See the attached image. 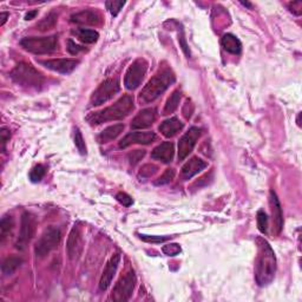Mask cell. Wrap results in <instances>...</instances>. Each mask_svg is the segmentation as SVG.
<instances>
[{
  "label": "cell",
  "mask_w": 302,
  "mask_h": 302,
  "mask_svg": "<svg viewBox=\"0 0 302 302\" xmlns=\"http://www.w3.org/2000/svg\"><path fill=\"white\" fill-rule=\"evenodd\" d=\"M202 130L198 129L196 126L190 127L186 134L183 135L179 142V159L183 161L184 158H187L191 151L194 150L195 145H196L198 138L201 137Z\"/></svg>",
  "instance_id": "obj_11"
},
{
  "label": "cell",
  "mask_w": 302,
  "mask_h": 302,
  "mask_svg": "<svg viewBox=\"0 0 302 302\" xmlns=\"http://www.w3.org/2000/svg\"><path fill=\"white\" fill-rule=\"evenodd\" d=\"M37 11H31V12H28V13H26V16H25V19L26 20H31V19H33V18L37 16Z\"/></svg>",
  "instance_id": "obj_43"
},
{
  "label": "cell",
  "mask_w": 302,
  "mask_h": 302,
  "mask_svg": "<svg viewBox=\"0 0 302 302\" xmlns=\"http://www.w3.org/2000/svg\"><path fill=\"white\" fill-rule=\"evenodd\" d=\"M119 92V81L116 78H110L103 81L91 96V105L99 106L109 102Z\"/></svg>",
  "instance_id": "obj_9"
},
{
  "label": "cell",
  "mask_w": 302,
  "mask_h": 302,
  "mask_svg": "<svg viewBox=\"0 0 302 302\" xmlns=\"http://www.w3.org/2000/svg\"><path fill=\"white\" fill-rule=\"evenodd\" d=\"M105 5L106 9L110 11V13H111L112 16H117V14L119 13V11L122 10V7L125 5V3L118 2V0H110V2L105 3Z\"/></svg>",
  "instance_id": "obj_32"
},
{
  "label": "cell",
  "mask_w": 302,
  "mask_h": 302,
  "mask_svg": "<svg viewBox=\"0 0 302 302\" xmlns=\"http://www.w3.org/2000/svg\"><path fill=\"white\" fill-rule=\"evenodd\" d=\"M256 242L257 256L255 261V279H256L258 286L265 287L274 280L276 273V257L271 244L265 239L258 237Z\"/></svg>",
  "instance_id": "obj_1"
},
{
  "label": "cell",
  "mask_w": 302,
  "mask_h": 302,
  "mask_svg": "<svg viewBox=\"0 0 302 302\" xmlns=\"http://www.w3.org/2000/svg\"><path fill=\"white\" fill-rule=\"evenodd\" d=\"M11 78L17 84L23 85L26 88L38 89L41 87L44 77L34 66L28 63H20L11 71Z\"/></svg>",
  "instance_id": "obj_4"
},
{
  "label": "cell",
  "mask_w": 302,
  "mask_h": 302,
  "mask_svg": "<svg viewBox=\"0 0 302 302\" xmlns=\"http://www.w3.org/2000/svg\"><path fill=\"white\" fill-rule=\"evenodd\" d=\"M45 174H46L45 166L41 164H38L31 170L30 180L32 181V182H39V181H41L42 177L45 176Z\"/></svg>",
  "instance_id": "obj_29"
},
{
  "label": "cell",
  "mask_w": 302,
  "mask_h": 302,
  "mask_svg": "<svg viewBox=\"0 0 302 302\" xmlns=\"http://www.w3.org/2000/svg\"><path fill=\"white\" fill-rule=\"evenodd\" d=\"M145 156V151L144 150H135L129 154V161L133 165H136L138 162L141 161Z\"/></svg>",
  "instance_id": "obj_36"
},
{
  "label": "cell",
  "mask_w": 302,
  "mask_h": 302,
  "mask_svg": "<svg viewBox=\"0 0 302 302\" xmlns=\"http://www.w3.org/2000/svg\"><path fill=\"white\" fill-rule=\"evenodd\" d=\"M60 239H62V233H60L59 228H57V227H49L48 229L44 230V233L41 234V236L35 242V255L40 258L48 256L52 250H55L58 247Z\"/></svg>",
  "instance_id": "obj_5"
},
{
  "label": "cell",
  "mask_w": 302,
  "mask_h": 302,
  "mask_svg": "<svg viewBox=\"0 0 302 302\" xmlns=\"http://www.w3.org/2000/svg\"><path fill=\"white\" fill-rule=\"evenodd\" d=\"M7 17H9V13H6V12H3L2 14H0V18H2V21H0V25H3L6 23V20H7Z\"/></svg>",
  "instance_id": "obj_44"
},
{
  "label": "cell",
  "mask_w": 302,
  "mask_h": 302,
  "mask_svg": "<svg viewBox=\"0 0 302 302\" xmlns=\"http://www.w3.org/2000/svg\"><path fill=\"white\" fill-rule=\"evenodd\" d=\"M120 262V255L115 254L112 255L111 258L106 264L104 271H103V274L101 276V280H99V288L101 290H106L111 285L113 276H115L117 268H118Z\"/></svg>",
  "instance_id": "obj_13"
},
{
  "label": "cell",
  "mask_w": 302,
  "mask_h": 302,
  "mask_svg": "<svg viewBox=\"0 0 302 302\" xmlns=\"http://www.w3.org/2000/svg\"><path fill=\"white\" fill-rule=\"evenodd\" d=\"M0 137H2V149H3V151H5L6 143L10 141V138H11L10 130H7L6 127H2V130H0Z\"/></svg>",
  "instance_id": "obj_39"
},
{
  "label": "cell",
  "mask_w": 302,
  "mask_h": 302,
  "mask_svg": "<svg viewBox=\"0 0 302 302\" xmlns=\"http://www.w3.org/2000/svg\"><path fill=\"white\" fill-rule=\"evenodd\" d=\"M71 21L78 25H90V26H95L101 23V17L97 12L90 10L81 11V12L74 13L71 16Z\"/></svg>",
  "instance_id": "obj_18"
},
{
  "label": "cell",
  "mask_w": 302,
  "mask_h": 302,
  "mask_svg": "<svg viewBox=\"0 0 302 302\" xmlns=\"http://www.w3.org/2000/svg\"><path fill=\"white\" fill-rule=\"evenodd\" d=\"M23 264V258L19 256H9L2 265V271L5 275H12Z\"/></svg>",
  "instance_id": "obj_24"
},
{
  "label": "cell",
  "mask_w": 302,
  "mask_h": 302,
  "mask_svg": "<svg viewBox=\"0 0 302 302\" xmlns=\"http://www.w3.org/2000/svg\"><path fill=\"white\" fill-rule=\"evenodd\" d=\"M123 130H124V124H115V125L106 127V129L103 130L102 133L98 135V142L103 144L116 140V138L123 133Z\"/></svg>",
  "instance_id": "obj_22"
},
{
  "label": "cell",
  "mask_w": 302,
  "mask_h": 302,
  "mask_svg": "<svg viewBox=\"0 0 302 302\" xmlns=\"http://www.w3.org/2000/svg\"><path fill=\"white\" fill-rule=\"evenodd\" d=\"M257 227H258V230H260L261 233H267V229H268V218L267 215H266L265 211L260 210L257 212Z\"/></svg>",
  "instance_id": "obj_34"
},
{
  "label": "cell",
  "mask_w": 302,
  "mask_h": 302,
  "mask_svg": "<svg viewBox=\"0 0 302 302\" xmlns=\"http://www.w3.org/2000/svg\"><path fill=\"white\" fill-rule=\"evenodd\" d=\"M20 45L28 52L35 55H46L52 53L58 49V37L50 35V37H30L24 38L20 41Z\"/></svg>",
  "instance_id": "obj_6"
},
{
  "label": "cell",
  "mask_w": 302,
  "mask_h": 302,
  "mask_svg": "<svg viewBox=\"0 0 302 302\" xmlns=\"http://www.w3.org/2000/svg\"><path fill=\"white\" fill-rule=\"evenodd\" d=\"M35 229H37V220L30 212H24L20 221L19 236L16 242L17 249L24 250L28 246V243L33 239Z\"/></svg>",
  "instance_id": "obj_8"
},
{
  "label": "cell",
  "mask_w": 302,
  "mask_h": 302,
  "mask_svg": "<svg viewBox=\"0 0 302 302\" xmlns=\"http://www.w3.org/2000/svg\"><path fill=\"white\" fill-rule=\"evenodd\" d=\"M174 177H175V170L166 169L165 171L158 177L157 181L155 182V184L156 186H164V184H168L171 182V181L174 180Z\"/></svg>",
  "instance_id": "obj_30"
},
{
  "label": "cell",
  "mask_w": 302,
  "mask_h": 302,
  "mask_svg": "<svg viewBox=\"0 0 302 302\" xmlns=\"http://www.w3.org/2000/svg\"><path fill=\"white\" fill-rule=\"evenodd\" d=\"M57 18L58 17H57V14L55 12H50L49 14H46V16L42 18L37 25H35V28L40 32L52 30L57 24Z\"/></svg>",
  "instance_id": "obj_27"
},
{
  "label": "cell",
  "mask_w": 302,
  "mask_h": 302,
  "mask_svg": "<svg viewBox=\"0 0 302 302\" xmlns=\"http://www.w3.org/2000/svg\"><path fill=\"white\" fill-rule=\"evenodd\" d=\"M76 34L78 39L81 42H85V44H92V42L97 41L99 38L97 31L89 30V28H79V30H77Z\"/></svg>",
  "instance_id": "obj_28"
},
{
  "label": "cell",
  "mask_w": 302,
  "mask_h": 302,
  "mask_svg": "<svg viewBox=\"0 0 302 302\" xmlns=\"http://www.w3.org/2000/svg\"><path fill=\"white\" fill-rule=\"evenodd\" d=\"M174 154H175L174 144L171 142H164L154 149V151L151 152V157L163 163H170L174 158Z\"/></svg>",
  "instance_id": "obj_20"
},
{
  "label": "cell",
  "mask_w": 302,
  "mask_h": 302,
  "mask_svg": "<svg viewBox=\"0 0 302 302\" xmlns=\"http://www.w3.org/2000/svg\"><path fill=\"white\" fill-rule=\"evenodd\" d=\"M141 239L147 241V242H163V241H166L169 237H161V236H148V235H141Z\"/></svg>",
  "instance_id": "obj_40"
},
{
  "label": "cell",
  "mask_w": 302,
  "mask_h": 302,
  "mask_svg": "<svg viewBox=\"0 0 302 302\" xmlns=\"http://www.w3.org/2000/svg\"><path fill=\"white\" fill-rule=\"evenodd\" d=\"M208 166V163L203 161V159L198 157H193L190 161H188L182 168V176L183 179L189 180L195 175H197L198 172H201L202 170H204Z\"/></svg>",
  "instance_id": "obj_19"
},
{
  "label": "cell",
  "mask_w": 302,
  "mask_h": 302,
  "mask_svg": "<svg viewBox=\"0 0 302 302\" xmlns=\"http://www.w3.org/2000/svg\"><path fill=\"white\" fill-rule=\"evenodd\" d=\"M179 41H180V45L182 46V50L184 51V53H186V56L190 57V51H189V49H188V44H187L186 38H184L183 34H181V37L179 38Z\"/></svg>",
  "instance_id": "obj_42"
},
{
  "label": "cell",
  "mask_w": 302,
  "mask_h": 302,
  "mask_svg": "<svg viewBox=\"0 0 302 302\" xmlns=\"http://www.w3.org/2000/svg\"><path fill=\"white\" fill-rule=\"evenodd\" d=\"M271 209H272V216H273V225H274V233L280 234L283 227V215H282V209L281 204H280V201L278 196L274 191H271Z\"/></svg>",
  "instance_id": "obj_17"
},
{
  "label": "cell",
  "mask_w": 302,
  "mask_h": 302,
  "mask_svg": "<svg viewBox=\"0 0 302 302\" xmlns=\"http://www.w3.org/2000/svg\"><path fill=\"white\" fill-rule=\"evenodd\" d=\"M156 120V110L154 108L143 109L142 111L137 113L131 122V127L133 129H147L151 126Z\"/></svg>",
  "instance_id": "obj_16"
},
{
  "label": "cell",
  "mask_w": 302,
  "mask_h": 302,
  "mask_svg": "<svg viewBox=\"0 0 302 302\" xmlns=\"http://www.w3.org/2000/svg\"><path fill=\"white\" fill-rule=\"evenodd\" d=\"M289 9L293 13H295L296 16H300L302 12V3L301 2H294L289 4Z\"/></svg>",
  "instance_id": "obj_41"
},
{
  "label": "cell",
  "mask_w": 302,
  "mask_h": 302,
  "mask_svg": "<svg viewBox=\"0 0 302 302\" xmlns=\"http://www.w3.org/2000/svg\"><path fill=\"white\" fill-rule=\"evenodd\" d=\"M117 201L119 202V203H122L124 207H130L131 204H133V198H131L129 195L125 194V193H119L117 194Z\"/></svg>",
  "instance_id": "obj_37"
},
{
  "label": "cell",
  "mask_w": 302,
  "mask_h": 302,
  "mask_svg": "<svg viewBox=\"0 0 302 302\" xmlns=\"http://www.w3.org/2000/svg\"><path fill=\"white\" fill-rule=\"evenodd\" d=\"M41 65H44L48 69L56 71L59 73H70L76 69V66L79 62L76 59H50L40 62Z\"/></svg>",
  "instance_id": "obj_14"
},
{
  "label": "cell",
  "mask_w": 302,
  "mask_h": 302,
  "mask_svg": "<svg viewBox=\"0 0 302 302\" xmlns=\"http://www.w3.org/2000/svg\"><path fill=\"white\" fill-rule=\"evenodd\" d=\"M156 140L155 133H130L119 142V148L125 149L133 144H150Z\"/></svg>",
  "instance_id": "obj_15"
},
{
  "label": "cell",
  "mask_w": 302,
  "mask_h": 302,
  "mask_svg": "<svg viewBox=\"0 0 302 302\" xmlns=\"http://www.w3.org/2000/svg\"><path fill=\"white\" fill-rule=\"evenodd\" d=\"M181 97H182V94H181L180 90L174 91L165 103L164 110H163V115H170V113L175 112L176 109L179 108Z\"/></svg>",
  "instance_id": "obj_26"
},
{
  "label": "cell",
  "mask_w": 302,
  "mask_h": 302,
  "mask_svg": "<svg viewBox=\"0 0 302 302\" xmlns=\"http://www.w3.org/2000/svg\"><path fill=\"white\" fill-rule=\"evenodd\" d=\"M175 81V74L170 69H163L155 74L148 84L142 89L140 98L145 103L154 102L157 99L170 85Z\"/></svg>",
  "instance_id": "obj_3"
},
{
  "label": "cell",
  "mask_w": 302,
  "mask_h": 302,
  "mask_svg": "<svg viewBox=\"0 0 302 302\" xmlns=\"http://www.w3.org/2000/svg\"><path fill=\"white\" fill-rule=\"evenodd\" d=\"M148 70V63L145 59H137L131 64L124 77V85L127 90H135L140 87L142 80L144 79Z\"/></svg>",
  "instance_id": "obj_10"
},
{
  "label": "cell",
  "mask_w": 302,
  "mask_h": 302,
  "mask_svg": "<svg viewBox=\"0 0 302 302\" xmlns=\"http://www.w3.org/2000/svg\"><path fill=\"white\" fill-rule=\"evenodd\" d=\"M74 144H76L78 151H79L81 155L87 154V147H85L83 135H81L79 129H76V134H74Z\"/></svg>",
  "instance_id": "obj_33"
},
{
  "label": "cell",
  "mask_w": 302,
  "mask_h": 302,
  "mask_svg": "<svg viewBox=\"0 0 302 302\" xmlns=\"http://www.w3.org/2000/svg\"><path fill=\"white\" fill-rule=\"evenodd\" d=\"M158 170V166L155 165V164H145L141 168L140 170V174H138V176L140 177H143V179H149V177L154 176L156 172H157Z\"/></svg>",
  "instance_id": "obj_31"
},
{
  "label": "cell",
  "mask_w": 302,
  "mask_h": 302,
  "mask_svg": "<svg viewBox=\"0 0 302 302\" xmlns=\"http://www.w3.org/2000/svg\"><path fill=\"white\" fill-rule=\"evenodd\" d=\"M136 274L134 271H129L125 273L113 287L111 299L116 302H125L130 300L133 295L135 286H136Z\"/></svg>",
  "instance_id": "obj_7"
},
{
  "label": "cell",
  "mask_w": 302,
  "mask_h": 302,
  "mask_svg": "<svg viewBox=\"0 0 302 302\" xmlns=\"http://www.w3.org/2000/svg\"><path fill=\"white\" fill-rule=\"evenodd\" d=\"M66 251L70 260H77L83 251V237H81L80 228L74 226L69 234L66 242Z\"/></svg>",
  "instance_id": "obj_12"
},
{
  "label": "cell",
  "mask_w": 302,
  "mask_h": 302,
  "mask_svg": "<svg viewBox=\"0 0 302 302\" xmlns=\"http://www.w3.org/2000/svg\"><path fill=\"white\" fill-rule=\"evenodd\" d=\"M221 44L227 52L233 53V55H239V53H241V50H242V44H241V41L235 37V35L230 33L223 35Z\"/></svg>",
  "instance_id": "obj_23"
},
{
  "label": "cell",
  "mask_w": 302,
  "mask_h": 302,
  "mask_svg": "<svg viewBox=\"0 0 302 302\" xmlns=\"http://www.w3.org/2000/svg\"><path fill=\"white\" fill-rule=\"evenodd\" d=\"M83 50H84L83 46L76 44L74 41H72V40L67 41V51H69L71 55H77V53L83 51Z\"/></svg>",
  "instance_id": "obj_38"
},
{
  "label": "cell",
  "mask_w": 302,
  "mask_h": 302,
  "mask_svg": "<svg viewBox=\"0 0 302 302\" xmlns=\"http://www.w3.org/2000/svg\"><path fill=\"white\" fill-rule=\"evenodd\" d=\"M134 110V98L133 96L125 95L120 97L115 104L108 106L102 111L92 113L88 117V120L92 125H98V124L112 122V120L122 119Z\"/></svg>",
  "instance_id": "obj_2"
},
{
  "label": "cell",
  "mask_w": 302,
  "mask_h": 302,
  "mask_svg": "<svg viewBox=\"0 0 302 302\" xmlns=\"http://www.w3.org/2000/svg\"><path fill=\"white\" fill-rule=\"evenodd\" d=\"M183 123L181 122L179 118L176 117H172V118H169L163 122L161 125H159V131H161L162 135L166 138L176 136L177 134L180 133L181 130L183 129Z\"/></svg>",
  "instance_id": "obj_21"
},
{
  "label": "cell",
  "mask_w": 302,
  "mask_h": 302,
  "mask_svg": "<svg viewBox=\"0 0 302 302\" xmlns=\"http://www.w3.org/2000/svg\"><path fill=\"white\" fill-rule=\"evenodd\" d=\"M162 250L163 253L168 255V256H176V255H179L181 253V247L180 244L177 243H170L163 247Z\"/></svg>",
  "instance_id": "obj_35"
},
{
  "label": "cell",
  "mask_w": 302,
  "mask_h": 302,
  "mask_svg": "<svg viewBox=\"0 0 302 302\" xmlns=\"http://www.w3.org/2000/svg\"><path fill=\"white\" fill-rule=\"evenodd\" d=\"M14 228V220L12 216L5 215L0 221V242L4 243Z\"/></svg>",
  "instance_id": "obj_25"
}]
</instances>
